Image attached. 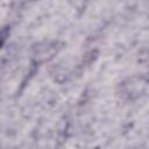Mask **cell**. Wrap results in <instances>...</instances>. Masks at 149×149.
<instances>
[{"instance_id":"cell-1","label":"cell","mask_w":149,"mask_h":149,"mask_svg":"<svg viewBox=\"0 0 149 149\" xmlns=\"http://www.w3.org/2000/svg\"><path fill=\"white\" fill-rule=\"evenodd\" d=\"M61 48L62 43L58 41H43L35 44L33 48V63L40 64L52 59Z\"/></svg>"},{"instance_id":"cell-2","label":"cell","mask_w":149,"mask_h":149,"mask_svg":"<svg viewBox=\"0 0 149 149\" xmlns=\"http://www.w3.org/2000/svg\"><path fill=\"white\" fill-rule=\"evenodd\" d=\"M99 56V50L98 49H92L90 51H87L81 59V64L83 65H90L91 63H93Z\"/></svg>"},{"instance_id":"cell-3","label":"cell","mask_w":149,"mask_h":149,"mask_svg":"<svg viewBox=\"0 0 149 149\" xmlns=\"http://www.w3.org/2000/svg\"><path fill=\"white\" fill-rule=\"evenodd\" d=\"M9 33H10V27L9 26H5V27L0 28V49L2 48L5 42L7 41V37H8Z\"/></svg>"}]
</instances>
